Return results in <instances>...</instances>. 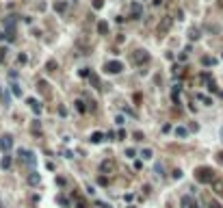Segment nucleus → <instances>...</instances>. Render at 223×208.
<instances>
[{"instance_id": "23", "label": "nucleus", "mask_w": 223, "mask_h": 208, "mask_svg": "<svg viewBox=\"0 0 223 208\" xmlns=\"http://www.w3.org/2000/svg\"><path fill=\"white\" fill-rule=\"evenodd\" d=\"M202 63H204V65H215V59H210V57H204V59H202Z\"/></svg>"}, {"instance_id": "26", "label": "nucleus", "mask_w": 223, "mask_h": 208, "mask_svg": "<svg viewBox=\"0 0 223 208\" xmlns=\"http://www.w3.org/2000/svg\"><path fill=\"white\" fill-rule=\"evenodd\" d=\"M115 122L121 126V124H124V115H117V117H115Z\"/></svg>"}, {"instance_id": "8", "label": "nucleus", "mask_w": 223, "mask_h": 208, "mask_svg": "<svg viewBox=\"0 0 223 208\" xmlns=\"http://www.w3.org/2000/svg\"><path fill=\"white\" fill-rule=\"evenodd\" d=\"M212 191L219 195V197H223V182H221V180H215V182H212Z\"/></svg>"}, {"instance_id": "27", "label": "nucleus", "mask_w": 223, "mask_h": 208, "mask_svg": "<svg viewBox=\"0 0 223 208\" xmlns=\"http://www.w3.org/2000/svg\"><path fill=\"white\" fill-rule=\"evenodd\" d=\"M18 63H26V54H20V57H18Z\"/></svg>"}, {"instance_id": "30", "label": "nucleus", "mask_w": 223, "mask_h": 208, "mask_svg": "<svg viewBox=\"0 0 223 208\" xmlns=\"http://www.w3.org/2000/svg\"><path fill=\"white\" fill-rule=\"evenodd\" d=\"M210 208H221V206L217 204V202H210Z\"/></svg>"}, {"instance_id": "10", "label": "nucleus", "mask_w": 223, "mask_h": 208, "mask_svg": "<svg viewBox=\"0 0 223 208\" xmlns=\"http://www.w3.org/2000/svg\"><path fill=\"white\" fill-rule=\"evenodd\" d=\"M0 167H2V169H9V167H11V156H9V154L2 156V161H0Z\"/></svg>"}, {"instance_id": "17", "label": "nucleus", "mask_w": 223, "mask_h": 208, "mask_svg": "<svg viewBox=\"0 0 223 208\" xmlns=\"http://www.w3.org/2000/svg\"><path fill=\"white\" fill-rule=\"evenodd\" d=\"M195 98H197V100H202L204 104H212V100H210V98H208V96H202V93H197V96H195Z\"/></svg>"}, {"instance_id": "2", "label": "nucleus", "mask_w": 223, "mask_h": 208, "mask_svg": "<svg viewBox=\"0 0 223 208\" xmlns=\"http://www.w3.org/2000/svg\"><path fill=\"white\" fill-rule=\"evenodd\" d=\"M11 147H13V137H11V134H2V137H0V150L7 154Z\"/></svg>"}, {"instance_id": "28", "label": "nucleus", "mask_w": 223, "mask_h": 208, "mask_svg": "<svg viewBox=\"0 0 223 208\" xmlns=\"http://www.w3.org/2000/svg\"><path fill=\"white\" fill-rule=\"evenodd\" d=\"M4 57H7V48H2V50H0V61H2Z\"/></svg>"}, {"instance_id": "12", "label": "nucleus", "mask_w": 223, "mask_h": 208, "mask_svg": "<svg viewBox=\"0 0 223 208\" xmlns=\"http://www.w3.org/2000/svg\"><path fill=\"white\" fill-rule=\"evenodd\" d=\"M186 134H188V130L184 128V126H178V128H176V137H180V139H184Z\"/></svg>"}, {"instance_id": "24", "label": "nucleus", "mask_w": 223, "mask_h": 208, "mask_svg": "<svg viewBox=\"0 0 223 208\" xmlns=\"http://www.w3.org/2000/svg\"><path fill=\"white\" fill-rule=\"evenodd\" d=\"M171 176L178 180V178H182V171H180V169H173V173H171Z\"/></svg>"}, {"instance_id": "11", "label": "nucleus", "mask_w": 223, "mask_h": 208, "mask_svg": "<svg viewBox=\"0 0 223 208\" xmlns=\"http://www.w3.org/2000/svg\"><path fill=\"white\" fill-rule=\"evenodd\" d=\"M141 13H143V9H141V4H132V18H141Z\"/></svg>"}, {"instance_id": "14", "label": "nucleus", "mask_w": 223, "mask_h": 208, "mask_svg": "<svg viewBox=\"0 0 223 208\" xmlns=\"http://www.w3.org/2000/svg\"><path fill=\"white\" fill-rule=\"evenodd\" d=\"M28 104H30V108H33V111H35V113H39V111H41V104H39L37 100H33V98L28 100Z\"/></svg>"}, {"instance_id": "4", "label": "nucleus", "mask_w": 223, "mask_h": 208, "mask_svg": "<svg viewBox=\"0 0 223 208\" xmlns=\"http://www.w3.org/2000/svg\"><path fill=\"white\" fill-rule=\"evenodd\" d=\"M20 158H22V161H24L28 167L35 165V154H33L30 150H20Z\"/></svg>"}, {"instance_id": "32", "label": "nucleus", "mask_w": 223, "mask_h": 208, "mask_svg": "<svg viewBox=\"0 0 223 208\" xmlns=\"http://www.w3.org/2000/svg\"><path fill=\"white\" fill-rule=\"evenodd\" d=\"M221 141H223V128H221Z\"/></svg>"}, {"instance_id": "6", "label": "nucleus", "mask_w": 223, "mask_h": 208, "mask_svg": "<svg viewBox=\"0 0 223 208\" xmlns=\"http://www.w3.org/2000/svg\"><path fill=\"white\" fill-rule=\"evenodd\" d=\"M182 206L184 208H199V204L191 197V195H184V197H182Z\"/></svg>"}, {"instance_id": "20", "label": "nucleus", "mask_w": 223, "mask_h": 208, "mask_svg": "<svg viewBox=\"0 0 223 208\" xmlns=\"http://www.w3.org/2000/svg\"><path fill=\"white\" fill-rule=\"evenodd\" d=\"M89 80H91V83H93V85H96V87L100 85V78H98V76H96V74H89Z\"/></svg>"}, {"instance_id": "16", "label": "nucleus", "mask_w": 223, "mask_h": 208, "mask_svg": "<svg viewBox=\"0 0 223 208\" xmlns=\"http://www.w3.org/2000/svg\"><path fill=\"white\" fill-rule=\"evenodd\" d=\"M102 139H104V134H102V132H93V134H91V143H100Z\"/></svg>"}, {"instance_id": "29", "label": "nucleus", "mask_w": 223, "mask_h": 208, "mask_svg": "<svg viewBox=\"0 0 223 208\" xmlns=\"http://www.w3.org/2000/svg\"><path fill=\"white\" fill-rule=\"evenodd\" d=\"M93 7H96V9H100V7H102V0H96V2H93Z\"/></svg>"}, {"instance_id": "5", "label": "nucleus", "mask_w": 223, "mask_h": 208, "mask_svg": "<svg viewBox=\"0 0 223 208\" xmlns=\"http://www.w3.org/2000/svg\"><path fill=\"white\" fill-rule=\"evenodd\" d=\"M121 69H124L121 61H108V63H106V72H110V74H119Z\"/></svg>"}, {"instance_id": "3", "label": "nucleus", "mask_w": 223, "mask_h": 208, "mask_svg": "<svg viewBox=\"0 0 223 208\" xmlns=\"http://www.w3.org/2000/svg\"><path fill=\"white\" fill-rule=\"evenodd\" d=\"M171 24H173V20H171V18H163V20H160V24H158V35L160 37L167 35L169 28H171Z\"/></svg>"}, {"instance_id": "15", "label": "nucleus", "mask_w": 223, "mask_h": 208, "mask_svg": "<svg viewBox=\"0 0 223 208\" xmlns=\"http://www.w3.org/2000/svg\"><path fill=\"white\" fill-rule=\"evenodd\" d=\"M152 154H154V152L149 150V147H143V150H141V156L145 158V161H149V158H152Z\"/></svg>"}, {"instance_id": "18", "label": "nucleus", "mask_w": 223, "mask_h": 208, "mask_svg": "<svg viewBox=\"0 0 223 208\" xmlns=\"http://www.w3.org/2000/svg\"><path fill=\"white\" fill-rule=\"evenodd\" d=\"M76 108H78L80 113H85V111H87V108H85V102H82V100H78V102H76Z\"/></svg>"}, {"instance_id": "13", "label": "nucleus", "mask_w": 223, "mask_h": 208, "mask_svg": "<svg viewBox=\"0 0 223 208\" xmlns=\"http://www.w3.org/2000/svg\"><path fill=\"white\" fill-rule=\"evenodd\" d=\"M98 33H100V35H106V33H108V24H106V22H100V24H98Z\"/></svg>"}, {"instance_id": "33", "label": "nucleus", "mask_w": 223, "mask_h": 208, "mask_svg": "<svg viewBox=\"0 0 223 208\" xmlns=\"http://www.w3.org/2000/svg\"><path fill=\"white\" fill-rule=\"evenodd\" d=\"M0 208H2V204H0Z\"/></svg>"}, {"instance_id": "22", "label": "nucleus", "mask_w": 223, "mask_h": 208, "mask_svg": "<svg viewBox=\"0 0 223 208\" xmlns=\"http://www.w3.org/2000/svg\"><path fill=\"white\" fill-rule=\"evenodd\" d=\"M188 37H191V39H197V37H199V28H191V35H188Z\"/></svg>"}, {"instance_id": "7", "label": "nucleus", "mask_w": 223, "mask_h": 208, "mask_svg": "<svg viewBox=\"0 0 223 208\" xmlns=\"http://www.w3.org/2000/svg\"><path fill=\"white\" fill-rule=\"evenodd\" d=\"M135 61H137V63H147V61H149V54H147L145 50H137Z\"/></svg>"}, {"instance_id": "9", "label": "nucleus", "mask_w": 223, "mask_h": 208, "mask_svg": "<svg viewBox=\"0 0 223 208\" xmlns=\"http://www.w3.org/2000/svg\"><path fill=\"white\" fill-rule=\"evenodd\" d=\"M39 182H41V178H39V173H35V171H33L30 176H28V184H33V187H37Z\"/></svg>"}, {"instance_id": "1", "label": "nucleus", "mask_w": 223, "mask_h": 208, "mask_svg": "<svg viewBox=\"0 0 223 208\" xmlns=\"http://www.w3.org/2000/svg\"><path fill=\"white\" fill-rule=\"evenodd\" d=\"M195 180L202 184H212L215 182V171L210 167H199L197 171H195Z\"/></svg>"}, {"instance_id": "21", "label": "nucleus", "mask_w": 223, "mask_h": 208, "mask_svg": "<svg viewBox=\"0 0 223 208\" xmlns=\"http://www.w3.org/2000/svg\"><path fill=\"white\" fill-rule=\"evenodd\" d=\"M54 9H57L59 13H63V11H65V2H57V4H54Z\"/></svg>"}, {"instance_id": "19", "label": "nucleus", "mask_w": 223, "mask_h": 208, "mask_svg": "<svg viewBox=\"0 0 223 208\" xmlns=\"http://www.w3.org/2000/svg\"><path fill=\"white\" fill-rule=\"evenodd\" d=\"M46 67L50 69V72H54V69H57V61H48V63H46Z\"/></svg>"}, {"instance_id": "31", "label": "nucleus", "mask_w": 223, "mask_h": 208, "mask_svg": "<svg viewBox=\"0 0 223 208\" xmlns=\"http://www.w3.org/2000/svg\"><path fill=\"white\" fill-rule=\"evenodd\" d=\"M217 158H219V163H223V152H219V156H217Z\"/></svg>"}, {"instance_id": "25", "label": "nucleus", "mask_w": 223, "mask_h": 208, "mask_svg": "<svg viewBox=\"0 0 223 208\" xmlns=\"http://www.w3.org/2000/svg\"><path fill=\"white\" fill-rule=\"evenodd\" d=\"M102 169L106 171V169H113V163H102Z\"/></svg>"}]
</instances>
